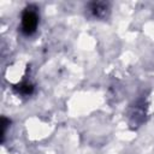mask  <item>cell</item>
Wrapping results in <instances>:
<instances>
[{"label": "cell", "instance_id": "1", "mask_svg": "<svg viewBox=\"0 0 154 154\" xmlns=\"http://www.w3.org/2000/svg\"><path fill=\"white\" fill-rule=\"evenodd\" d=\"M20 28L23 34L25 35H32L38 25V14L36 12V8L34 7H28L23 11L22 13V18H20Z\"/></svg>", "mask_w": 154, "mask_h": 154}, {"label": "cell", "instance_id": "2", "mask_svg": "<svg viewBox=\"0 0 154 154\" xmlns=\"http://www.w3.org/2000/svg\"><path fill=\"white\" fill-rule=\"evenodd\" d=\"M106 10H107V5L103 2H93L90 5V11L93 12L94 16L96 17H102L106 14Z\"/></svg>", "mask_w": 154, "mask_h": 154}, {"label": "cell", "instance_id": "3", "mask_svg": "<svg viewBox=\"0 0 154 154\" xmlns=\"http://www.w3.org/2000/svg\"><path fill=\"white\" fill-rule=\"evenodd\" d=\"M32 90H34V87L29 82H23L22 84L18 85V91L23 95H29V94L32 93Z\"/></svg>", "mask_w": 154, "mask_h": 154}]
</instances>
